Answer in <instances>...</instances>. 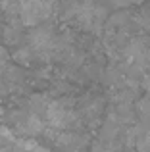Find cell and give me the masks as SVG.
<instances>
[{"label": "cell", "mask_w": 150, "mask_h": 152, "mask_svg": "<svg viewBox=\"0 0 150 152\" xmlns=\"http://www.w3.org/2000/svg\"><path fill=\"white\" fill-rule=\"evenodd\" d=\"M54 12V0H23L19 2V19L27 27H37Z\"/></svg>", "instance_id": "obj_1"}, {"label": "cell", "mask_w": 150, "mask_h": 152, "mask_svg": "<svg viewBox=\"0 0 150 152\" xmlns=\"http://www.w3.org/2000/svg\"><path fill=\"white\" fill-rule=\"evenodd\" d=\"M44 119L56 131H68L69 127H73V123H77L75 114L62 100H50L48 102V106L44 110Z\"/></svg>", "instance_id": "obj_2"}, {"label": "cell", "mask_w": 150, "mask_h": 152, "mask_svg": "<svg viewBox=\"0 0 150 152\" xmlns=\"http://www.w3.org/2000/svg\"><path fill=\"white\" fill-rule=\"evenodd\" d=\"M33 50L29 48V46H19L17 50L14 52V54H10V58L14 60L17 66H29L31 62H33Z\"/></svg>", "instance_id": "obj_3"}, {"label": "cell", "mask_w": 150, "mask_h": 152, "mask_svg": "<svg viewBox=\"0 0 150 152\" xmlns=\"http://www.w3.org/2000/svg\"><path fill=\"white\" fill-rule=\"evenodd\" d=\"M4 42L6 45H17L19 41H21V29H19V25H15V23H10V25L4 27Z\"/></svg>", "instance_id": "obj_4"}, {"label": "cell", "mask_w": 150, "mask_h": 152, "mask_svg": "<svg viewBox=\"0 0 150 152\" xmlns=\"http://www.w3.org/2000/svg\"><path fill=\"white\" fill-rule=\"evenodd\" d=\"M137 148H139V152H150V131L137 141Z\"/></svg>", "instance_id": "obj_5"}, {"label": "cell", "mask_w": 150, "mask_h": 152, "mask_svg": "<svg viewBox=\"0 0 150 152\" xmlns=\"http://www.w3.org/2000/svg\"><path fill=\"white\" fill-rule=\"evenodd\" d=\"M8 64H10V52L4 45H0V69L4 66H8Z\"/></svg>", "instance_id": "obj_6"}, {"label": "cell", "mask_w": 150, "mask_h": 152, "mask_svg": "<svg viewBox=\"0 0 150 152\" xmlns=\"http://www.w3.org/2000/svg\"><path fill=\"white\" fill-rule=\"evenodd\" d=\"M6 94H8V85L2 81V79H0V100H2V98H6Z\"/></svg>", "instance_id": "obj_7"}, {"label": "cell", "mask_w": 150, "mask_h": 152, "mask_svg": "<svg viewBox=\"0 0 150 152\" xmlns=\"http://www.w3.org/2000/svg\"><path fill=\"white\" fill-rule=\"evenodd\" d=\"M0 152H23L21 148H12V146H4V148H0Z\"/></svg>", "instance_id": "obj_8"}, {"label": "cell", "mask_w": 150, "mask_h": 152, "mask_svg": "<svg viewBox=\"0 0 150 152\" xmlns=\"http://www.w3.org/2000/svg\"><path fill=\"white\" fill-rule=\"evenodd\" d=\"M129 2H141V0H129Z\"/></svg>", "instance_id": "obj_9"}]
</instances>
